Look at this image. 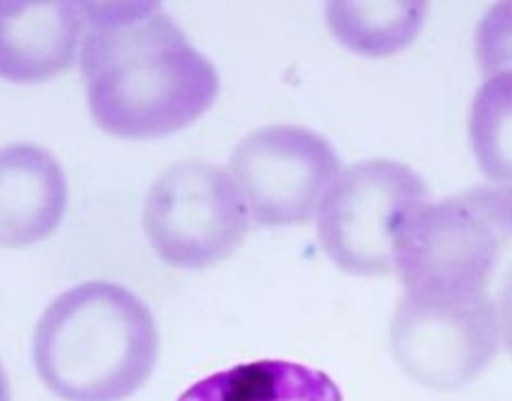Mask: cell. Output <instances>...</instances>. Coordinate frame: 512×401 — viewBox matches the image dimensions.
Instances as JSON below:
<instances>
[{
  "instance_id": "cell-5",
  "label": "cell",
  "mask_w": 512,
  "mask_h": 401,
  "mask_svg": "<svg viewBox=\"0 0 512 401\" xmlns=\"http://www.w3.org/2000/svg\"><path fill=\"white\" fill-rule=\"evenodd\" d=\"M248 202L230 174L198 159L158 177L144 202L143 226L171 267L203 270L225 261L249 231Z\"/></svg>"
},
{
  "instance_id": "cell-7",
  "label": "cell",
  "mask_w": 512,
  "mask_h": 401,
  "mask_svg": "<svg viewBox=\"0 0 512 401\" xmlns=\"http://www.w3.org/2000/svg\"><path fill=\"white\" fill-rule=\"evenodd\" d=\"M230 162L252 217L268 226L309 222L340 170L339 156L324 137L289 125L251 132Z\"/></svg>"
},
{
  "instance_id": "cell-8",
  "label": "cell",
  "mask_w": 512,
  "mask_h": 401,
  "mask_svg": "<svg viewBox=\"0 0 512 401\" xmlns=\"http://www.w3.org/2000/svg\"><path fill=\"white\" fill-rule=\"evenodd\" d=\"M81 3L0 0V78L35 84L72 63L83 26Z\"/></svg>"
},
{
  "instance_id": "cell-3",
  "label": "cell",
  "mask_w": 512,
  "mask_h": 401,
  "mask_svg": "<svg viewBox=\"0 0 512 401\" xmlns=\"http://www.w3.org/2000/svg\"><path fill=\"white\" fill-rule=\"evenodd\" d=\"M511 240V186H477L415 211L397 237L394 267L412 297L481 294Z\"/></svg>"
},
{
  "instance_id": "cell-11",
  "label": "cell",
  "mask_w": 512,
  "mask_h": 401,
  "mask_svg": "<svg viewBox=\"0 0 512 401\" xmlns=\"http://www.w3.org/2000/svg\"><path fill=\"white\" fill-rule=\"evenodd\" d=\"M427 2H327L334 38L358 56L387 57L405 50L423 27Z\"/></svg>"
},
{
  "instance_id": "cell-1",
  "label": "cell",
  "mask_w": 512,
  "mask_h": 401,
  "mask_svg": "<svg viewBox=\"0 0 512 401\" xmlns=\"http://www.w3.org/2000/svg\"><path fill=\"white\" fill-rule=\"evenodd\" d=\"M81 71L90 113L114 137L149 140L188 128L221 90L218 69L159 2L81 3Z\"/></svg>"
},
{
  "instance_id": "cell-9",
  "label": "cell",
  "mask_w": 512,
  "mask_h": 401,
  "mask_svg": "<svg viewBox=\"0 0 512 401\" xmlns=\"http://www.w3.org/2000/svg\"><path fill=\"white\" fill-rule=\"evenodd\" d=\"M68 183L57 159L33 144L0 149V246L45 240L65 216Z\"/></svg>"
},
{
  "instance_id": "cell-6",
  "label": "cell",
  "mask_w": 512,
  "mask_h": 401,
  "mask_svg": "<svg viewBox=\"0 0 512 401\" xmlns=\"http://www.w3.org/2000/svg\"><path fill=\"white\" fill-rule=\"evenodd\" d=\"M498 309L486 292L466 297L403 295L391 349L403 372L424 387L453 391L481 375L498 354Z\"/></svg>"
},
{
  "instance_id": "cell-14",
  "label": "cell",
  "mask_w": 512,
  "mask_h": 401,
  "mask_svg": "<svg viewBox=\"0 0 512 401\" xmlns=\"http://www.w3.org/2000/svg\"><path fill=\"white\" fill-rule=\"evenodd\" d=\"M498 319L501 336L512 352V267L499 289Z\"/></svg>"
},
{
  "instance_id": "cell-4",
  "label": "cell",
  "mask_w": 512,
  "mask_h": 401,
  "mask_svg": "<svg viewBox=\"0 0 512 401\" xmlns=\"http://www.w3.org/2000/svg\"><path fill=\"white\" fill-rule=\"evenodd\" d=\"M426 200V183L412 168L390 159L357 162L343 170L322 197V249L346 273H390L397 237Z\"/></svg>"
},
{
  "instance_id": "cell-10",
  "label": "cell",
  "mask_w": 512,
  "mask_h": 401,
  "mask_svg": "<svg viewBox=\"0 0 512 401\" xmlns=\"http://www.w3.org/2000/svg\"><path fill=\"white\" fill-rule=\"evenodd\" d=\"M179 401H343L327 373L283 360L240 364L192 385Z\"/></svg>"
},
{
  "instance_id": "cell-2",
  "label": "cell",
  "mask_w": 512,
  "mask_h": 401,
  "mask_svg": "<svg viewBox=\"0 0 512 401\" xmlns=\"http://www.w3.org/2000/svg\"><path fill=\"white\" fill-rule=\"evenodd\" d=\"M159 334L147 304L125 286L87 282L44 310L33 360L45 387L65 401H123L155 370Z\"/></svg>"
},
{
  "instance_id": "cell-13",
  "label": "cell",
  "mask_w": 512,
  "mask_h": 401,
  "mask_svg": "<svg viewBox=\"0 0 512 401\" xmlns=\"http://www.w3.org/2000/svg\"><path fill=\"white\" fill-rule=\"evenodd\" d=\"M475 51L487 80L512 72V0L496 3L484 15L475 36Z\"/></svg>"
},
{
  "instance_id": "cell-15",
  "label": "cell",
  "mask_w": 512,
  "mask_h": 401,
  "mask_svg": "<svg viewBox=\"0 0 512 401\" xmlns=\"http://www.w3.org/2000/svg\"><path fill=\"white\" fill-rule=\"evenodd\" d=\"M0 401H11V396H9L8 379H6L2 366H0Z\"/></svg>"
},
{
  "instance_id": "cell-12",
  "label": "cell",
  "mask_w": 512,
  "mask_h": 401,
  "mask_svg": "<svg viewBox=\"0 0 512 401\" xmlns=\"http://www.w3.org/2000/svg\"><path fill=\"white\" fill-rule=\"evenodd\" d=\"M469 137L481 171L512 188V72L489 78L478 90Z\"/></svg>"
}]
</instances>
